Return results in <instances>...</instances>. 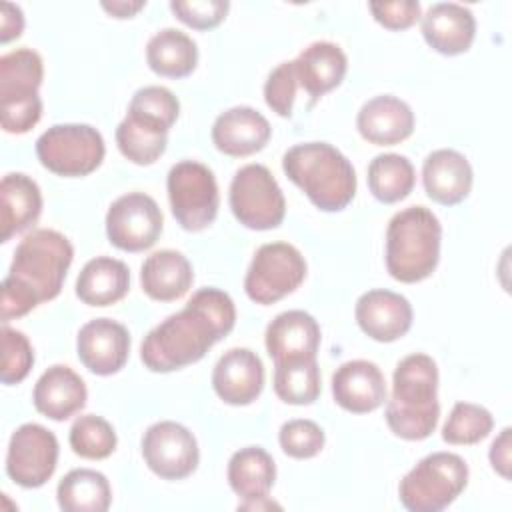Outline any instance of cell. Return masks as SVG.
Wrapping results in <instances>:
<instances>
[{"label": "cell", "mask_w": 512, "mask_h": 512, "mask_svg": "<svg viewBox=\"0 0 512 512\" xmlns=\"http://www.w3.org/2000/svg\"><path fill=\"white\" fill-rule=\"evenodd\" d=\"M442 226L426 206L396 212L386 228V270L404 284L422 282L440 262Z\"/></svg>", "instance_id": "5b68a950"}, {"label": "cell", "mask_w": 512, "mask_h": 512, "mask_svg": "<svg viewBox=\"0 0 512 512\" xmlns=\"http://www.w3.org/2000/svg\"><path fill=\"white\" fill-rule=\"evenodd\" d=\"M24 30V14L20 6L12 2L0 4V42L8 44L10 40L18 38Z\"/></svg>", "instance_id": "ee69618b"}, {"label": "cell", "mask_w": 512, "mask_h": 512, "mask_svg": "<svg viewBox=\"0 0 512 512\" xmlns=\"http://www.w3.org/2000/svg\"><path fill=\"white\" fill-rule=\"evenodd\" d=\"M164 216L156 200L144 192H128L116 198L106 212V236L124 252H144L162 234Z\"/></svg>", "instance_id": "7c38bea8"}, {"label": "cell", "mask_w": 512, "mask_h": 512, "mask_svg": "<svg viewBox=\"0 0 512 512\" xmlns=\"http://www.w3.org/2000/svg\"><path fill=\"white\" fill-rule=\"evenodd\" d=\"M140 448L146 466L164 480L188 478L200 462L194 434L174 420H162L148 426Z\"/></svg>", "instance_id": "4fadbf2b"}, {"label": "cell", "mask_w": 512, "mask_h": 512, "mask_svg": "<svg viewBox=\"0 0 512 512\" xmlns=\"http://www.w3.org/2000/svg\"><path fill=\"white\" fill-rule=\"evenodd\" d=\"M74 260L70 240L50 228L28 232L14 250L8 276L0 286V318H22L38 304L54 300Z\"/></svg>", "instance_id": "7a4b0ae2"}, {"label": "cell", "mask_w": 512, "mask_h": 512, "mask_svg": "<svg viewBox=\"0 0 512 512\" xmlns=\"http://www.w3.org/2000/svg\"><path fill=\"white\" fill-rule=\"evenodd\" d=\"M494 426L488 408L472 402H456L442 426V440L454 446H470L484 440Z\"/></svg>", "instance_id": "8d00e7d4"}, {"label": "cell", "mask_w": 512, "mask_h": 512, "mask_svg": "<svg viewBox=\"0 0 512 512\" xmlns=\"http://www.w3.org/2000/svg\"><path fill=\"white\" fill-rule=\"evenodd\" d=\"M194 282L190 260L178 250H158L150 254L140 268V286L156 302H174L182 298Z\"/></svg>", "instance_id": "484cf974"}, {"label": "cell", "mask_w": 512, "mask_h": 512, "mask_svg": "<svg viewBox=\"0 0 512 512\" xmlns=\"http://www.w3.org/2000/svg\"><path fill=\"white\" fill-rule=\"evenodd\" d=\"M170 10L174 16L194 28V30H212L226 18L230 10L228 0H172Z\"/></svg>", "instance_id": "60d3db41"}, {"label": "cell", "mask_w": 512, "mask_h": 512, "mask_svg": "<svg viewBox=\"0 0 512 512\" xmlns=\"http://www.w3.org/2000/svg\"><path fill=\"white\" fill-rule=\"evenodd\" d=\"M322 390L320 368L316 358L280 360L274 368V392L276 396L294 406H308L316 402Z\"/></svg>", "instance_id": "d6a6232c"}, {"label": "cell", "mask_w": 512, "mask_h": 512, "mask_svg": "<svg viewBox=\"0 0 512 512\" xmlns=\"http://www.w3.org/2000/svg\"><path fill=\"white\" fill-rule=\"evenodd\" d=\"M130 290V270L122 260L96 256L88 260L76 278V296L88 306H110Z\"/></svg>", "instance_id": "4316f807"}, {"label": "cell", "mask_w": 512, "mask_h": 512, "mask_svg": "<svg viewBox=\"0 0 512 512\" xmlns=\"http://www.w3.org/2000/svg\"><path fill=\"white\" fill-rule=\"evenodd\" d=\"M356 128L370 144L394 146L412 136L414 112L404 100L392 94H380L362 104L356 116Z\"/></svg>", "instance_id": "ffe728a7"}, {"label": "cell", "mask_w": 512, "mask_h": 512, "mask_svg": "<svg viewBox=\"0 0 512 512\" xmlns=\"http://www.w3.org/2000/svg\"><path fill=\"white\" fill-rule=\"evenodd\" d=\"M116 146L126 160L138 166H150L166 152L168 132L126 116L116 128Z\"/></svg>", "instance_id": "836d02e7"}, {"label": "cell", "mask_w": 512, "mask_h": 512, "mask_svg": "<svg viewBox=\"0 0 512 512\" xmlns=\"http://www.w3.org/2000/svg\"><path fill=\"white\" fill-rule=\"evenodd\" d=\"M236 324L232 298L218 288H200L186 306L154 326L140 344V360L150 372H174L206 356Z\"/></svg>", "instance_id": "6da1fadb"}, {"label": "cell", "mask_w": 512, "mask_h": 512, "mask_svg": "<svg viewBox=\"0 0 512 512\" xmlns=\"http://www.w3.org/2000/svg\"><path fill=\"white\" fill-rule=\"evenodd\" d=\"M102 134L90 124H54L36 140L40 164L64 178L92 174L104 160Z\"/></svg>", "instance_id": "52a82bcc"}, {"label": "cell", "mask_w": 512, "mask_h": 512, "mask_svg": "<svg viewBox=\"0 0 512 512\" xmlns=\"http://www.w3.org/2000/svg\"><path fill=\"white\" fill-rule=\"evenodd\" d=\"M468 484V464L454 452L424 456L398 484V498L410 512H440L448 508Z\"/></svg>", "instance_id": "8992f818"}, {"label": "cell", "mask_w": 512, "mask_h": 512, "mask_svg": "<svg viewBox=\"0 0 512 512\" xmlns=\"http://www.w3.org/2000/svg\"><path fill=\"white\" fill-rule=\"evenodd\" d=\"M414 182V166L402 154H378L368 164V188L372 196L382 204H394L404 200L412 192Z\"/></svg>", "instance_id": "1f68e13d"}, {"label": "cell", "mask_w": 512, "mask_h": 512, "mask_svg": "<svg viewBox=\"0 0 512 512\" xmlns=\"http://www.w3.org/2000/svg\"><path fill=\"white\" fill-rule=\"evenodd\" d=\"M474 172L464 154L440 148L426 156L422 164V184L430 200L442 206L460 204L472 190Z\"/></svg>", "instance_id": "44dd1931"}, {"label": "cell", "mask_w": 512, "mask_h": 512, "mask_svg": "<svg viewBox=\"0 0 512 512\" xmlns=\"http://www.w3.org/2000/svg\"><path fill=\"white\" fill-rule=\"evenodd\" d=\"M374 20L388 30H406L422 18L420 2L396 0V2H370L368 4Z\"/></svg>", "instance_id": "b9f144b4"}, {"label": "cell", "mask_w": 512, "mask_h": 512, "mask_svg": "<svg viewBox=\"0 0 512 512\" xmlns=\"http://www.w3.org/2000/svg\"><path fill=\"white\" fill-rule=\"evenodd\" d=\"M228 484L242 500L266 498L276 480V464L260 446L236 450L228 460Z\"/></svg>", "instance_id": "f546056e"}, {"label": "cell", "mask_w": 512, "mask_h": 512, "mask_svg": "<svg viewBox=\"0 0 512 512\" xmlns=\"http://www.w3.org/2000/svg\"><path fill=\"white\" fill-rule=\"evenodd\" d=\"M34 366V350L28 336L16 328L2 326L0 380L6 386L22 382Z\"/></svg>", "instance_id": "f35d334b"}, {"label": "cell", "mask_w": 512, "mask_h": 512, "mask_svg": "<svg viewBox=\"0 0 512 512\" xmlns=\"http://www.w3.org/2000/svg\"><path fill=\"white\" fill-rule=\"evenodd\" d=\"M360 330L376 342H394L412 328V306L406 296L374 288L356 300L354 308Z\"/></svg>", "instance_id": "2e32d148"}, {"label": "cell", "mask_w": 512, "mask_h": 512, "mask_svg": "<svg viewBox=\"0 0 512 512\" xmlns=\"http://www.w3.org/2000/svg\"><path fill=\"white\" fill-rule=\"evenodd\" d=\"M282 170L322 212H340L356 196L352 162L328 142H304L286 150Z\"/></svg>", "instance_id": "277c9868"}, {"label": "cell", "mask_w": 512, "mask_h": 512, "mask_svg": "<svg viewBox=\"0 0 512 512\" xmlns=\"http://www.w3.org/2000/svg\"><path fill=\"white\" fill-rule=\"evenodd\" d=\"M76 354L92 374L112 376L128 360L130 334L124 324L112 318H94L78 330Z\"/></svg>", "instance_id": "5bb4252c"}, {"label": "cell", "mask_w": 512, "mask_h": 512, "mask_svg": "<svg viewBox=\"0 0 512 512\" xmlns=\"http://www.w3.org/2000/svg\"><path fill=\"white\" fill-rule=\"evenodd\" d=\"M44 78L42 56L32 48H18L0 58V106L40 100Z\"/></svg>", "instance_id": "83f0119b"}, {"label": "cell", "mask_w": 512, "mask_h": 512, "mask_svg": "<svg viewBox=\"0 0 512 512\" xmlns=\"http://www.w3.org/2000/svg\"><path fill=\"white\" fill-rule=\"evenodd\" d=\"M302 252L288 242L262 244L246 270L244 290L256 304L268 306L292 294L306 278Z\"/></svg>", "instance_id": "30bf717a"}, {"label": "cell", "mask_w": 512, "mask_h": 512, "mask_svg": "<svg viewBox=\"0 0 512 512\" xmlns=\"http://www.w3.org/2000/svg\"><path fill=\"white\" fill-rule=\"evenodd\" d=\"M230 210L250 230L278 228L286 216V200L264 164H246L230 182Z\"/></svg>", "instance_id": "9c48e42d"}, {"label": "cell", "mask_w": 512, "mask_h": 512, "mask_svg": "<svg viewBox=\"0 0 512 512\" xmlns=\"http://www.w3.org/2000/svg\"><path fill=\"white\" fill-rule=\"evenodd\" d=\"M60 446L48 428L36 422L18 426L6 450V474L22 488L44 486L58 466Z\"/></svg>", "instance_id": "8fae6325"}, {"label": "cell", "mask_w": 512, "mask_h": 512, "mask_svg": "<svg viewBox=\"0 0 512 512\" xmlns=\"http://www.w3.org/2000/svg\"><path fill=\"white\" fill-rule=\"evenodd\" d=\"M100 6L114 18H132L146 6V0H112Z\"/></svg>", "instance_id": "f6af8a7d"}, {"label": "cell", "mask_w": 512, "mask_h": 512, "mask_svg": "<svg viewBox=\"0 0 512 512\" xmlns=\"http://www.w3.org/2000/svg\"><path fill=\"white\" fill-rule=\"evenodd\" d=\"M334 402L352 414H368L386 402V380L370 360L344 362L332 374Z\"/></svg>", "instance_id": "e0dca14e"}, {"label": "cell", "mask_w": 512, "mask_h": 512, "mask_svg": "<svg viewBox=\"0 0 512 512\" xmlns=\"http://www.w3.org/2000/svg\"><path fill=\"white\" fill-rule=\"evenodd\" d=\"M210 136L222 154L242 158L260 152L268 144L272 128L258 110L234 106L216 116Z\"/></svg>", "instance_id": "ac0fdd59"}, {"label": "cell", "mask_w": 512, "mask_h": 512, "mask_svg": "<svg viewBox=\"0 0 512 512\" xmlns=\"http://www.w3.org/2000/svg\"><path fill=\"white\" fill-rule=\"evenodd\" d=\"M386 424L394 436L410 442L426 440L438 426V366L422 352L404 356L392 374V396Z\"/></svg>", "instance_id": "3957f363"}, {"label": "cell", "mask_w": 512, "mask_h": 512, "mask_svg": "<svg viewBox=\"0 0 512 512\" xmlns=\"http://www.w3.org/2000/svg\"><path fill=\"white\" fill-rule=\"evenodd\" d=\"M170 210L176 222L188 232L208 228L220 208V194L214 172L196 160L176 162L166 178Z\"/></svg>", "instance_id": "ba28073f"}, {"label": "cell", "mask_w": 512, "mask_h": 512, "mask_svg": "<svg viewBox=\"0 0 512 512\" xmlns=\"http://www.w3.org/2000/svg\"><path fill=\"white\" fill-rule=\"evenodd\" d=\"M68 442L76 456L86 460H104L116 450L118 438L114 426L106 418L84 414L70 426Z\"/></svg>", "instance_id": "e575fe53"}, {"label": "cell", "mask_w": 512, "mask_h": 512, "mask_svg": "<svg viewBox=\"0 0 512 512\" xmlns=\"http://www.w3.org/2000/svg\"><path fill=\"white\" fill-rule=\"evenodd\" d=\"M180 114L178 98L164 86H144L134 92L126 116L168 132Z\"/></svg>", "instance_id": "d590c367"}, {"label": "cell", "mask_w": 512, "mask_h": 512, "mask_svg": "<svg viewBox=\"0 0 512 512\" xmlns=\"http://www.w3.org/2000/svg\"><path fill=\"white\" fill-rule=\"evenodd\" d=\"M298 86L304 88V92L316 102L330 90L342 84L346 70H348V58L344 50L328 40H318L308 44L298 58L294 60Z\"/></svg>", "instance_id": "cb8c5ba5"}, {"label": "cell", "mask_w": 512, "mask_h": 512, "mask_svg": "<svg viewBox=\"0 0 512 512\" xmlns=\"http://www.w3.org/2000/svg\"><path fill=\"white\" fill-rule=\"evenodd\" d=\"M88 390L84 380L64 364L50 366L34 384V408L50 420L62 422L86 406Z\"/></svg>", "instance_id": "603a6c76"}, {"label": "cell", "mask_w": 512, "mask_h": 512, "mask_svg": "<svg viewBox=\"0 0 512 512\" xmlns=\"http://www.w3.org/2000/svg\"><path fill=\"white\" fill-rule=\"evenodd\" d=\"M150 70L164 78H186L196 70L198 46L178 28H162L146 44Z\"/></svg>", "instance_id": "f1b7e54d"}, {"label": "cell", "mask_w": 512, "mask_h": 512, "mask_svg": "<svg viewBox=\"0 0 512 512\" xmlns=\"http://www.w3.org/2000/svg\"><path fill=\"white\" fill-rule=\"evenodd\" d=\"M264 342L274 362L316 358L320 348V326L314 316L304 310H286L266 326Z\"/></svg>", "instance_id": "7402d4cb"}, {"label": "cell", "mask_w": 512, "mask_h": 512, "mask_svg": "<svg viewBox=\"0 0 512 512\" xmlns=\"http://www.w3.org/2000/svg\"><path fill=\"white\" fill-rule=\"evenodd\" d=\"M56 498L64 512H106L112 502V490L102 472L74 468L58 482Z\"/></svg>", "instance_id": "4dcf8cb0"}, {"label": "cell", "mask_w": 512, "mask_h": 512, "mask_svg": "<svg viewBox=\"0 0 512 512\" xmlns=\"http://www.w3.org/2000/svg\"><path fill=\"white\" fill-rule=\"evenodd\" d=\"M298 90V76L294 60L280 62L266 78L264 100L272 112L282 118H290L294 110V98Z\"/></svg>", "instance_id": "ab89813d"}, {"label": "cell", "mask_w": 512, "mask_h": 512, "mask_svg": "<svg viewBox=\"0 0 512 512\" xmlns=\"http://www.w3.org/2000/svg\"><path fill=\"white\" fill-rule=\"evenodd\" d=\"M510 428H502V432L494 438L492 446H490V452H488V458H490V464L494 468V472H498L504 480L510 478V448H512V442H510Z\"/></svg>", "instance_id": "7bdbcfd3"}, {"label": "cell", "mask_w": 512, "mask_h": 512, "mask_svg": "<svg viewBox=\"0 0 512 512\" xmlns=\"http://www.w3.org/2000/svg\"><path fill=\"white\" fill-rule=\"evenodd\" d=\"M426 44L444 56L464 54L476 36V18L458 2H436L422 16Z\"/></svg>", "instance_id": "d6986e66"}, {"label": "cell", "mask_w": 512, "mask_h": 512, "mask_svg": "<svg viewBox=\"0 0 512 512\" xmlns=\"http://www.w3.org/2000/svg\"><path fill=\"white\" fill-rule=\"evenodd\" d=\"M42 214V192L38 184L22 174L10 172L0 182V242L32 228Z\"/></svg>", "instance_id": "d4e9b609"}, {"label": "cell", "mask_w": 512, "mask_h": 512, "mask_svg": "<svg viewBox=\"0 0 512 512\" xmlns=\"http://www.w3.org/2000/svg\"><path fill=\"white\" fill-rule=\"evenodd\" d=\"M216 396L230 406L252 404L264 388V364L250 348L226 350L212 372Z\"/></svg>", "instance_id": "9a60e30c"}, {"label": "cell", "mask_w": 512, "mask_h": 512, "mask_svg": "<svg viewBox=\"0 0 512 512\" xmlns=\"http://www.w3.org/2000/svg\"><path fill=\"white\" fill-rule=\"evenodd\" d=\"M278 442L286 456L296 460H308L322 452L326 436L320 424H316L314 420L294 418L280 426Z\"/></svg>", "instance_id": "74e56055"}]
</instances>
